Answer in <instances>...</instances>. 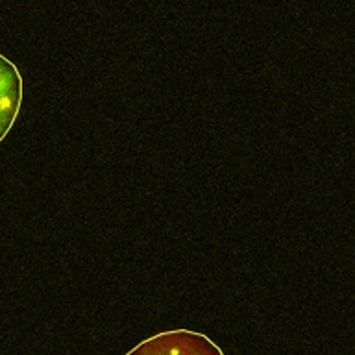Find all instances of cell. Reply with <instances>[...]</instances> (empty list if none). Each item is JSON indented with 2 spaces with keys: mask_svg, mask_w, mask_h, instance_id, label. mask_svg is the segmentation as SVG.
Instances as JSON below:
<instances>
[{
  "mask_svg": "<svg viewBox=\"0 0 355 355\" xmlns=\"http://www.w3.org/2000/svg\"><path fill=\"white\" fill-rule=\"evenodd\" d=\"M126 355H224L207 335L193 329H169L133 346Z\"/></svg>",
  "mask_w": 355,
  "mask_h": 355,
  "instance_id": "1",
  "label": "cell"
}]
</instances>
